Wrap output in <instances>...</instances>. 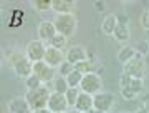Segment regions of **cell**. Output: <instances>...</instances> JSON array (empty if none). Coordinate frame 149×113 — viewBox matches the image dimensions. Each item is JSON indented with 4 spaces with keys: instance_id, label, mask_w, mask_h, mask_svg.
I'll return each mask as SVG.
<instances>
[{
    "instance_id": "16",
    "label": "cell",
    "mask_w": 149,
    "mask_h": 113,
    "mask_svg": "<svg viewBox=\"0 0 149 113\" xmlns=\"http://www.w3.org/2000/svg\"><path fill=\"white\" fill-rule=\"evenodd\" d=\"M118 27V18L114 13H109V15H106L104 18H103L101 22V32L106 35V37H111L113 33H114V30H116Z\"/></svg>"
},
{
    "instance_id": "29",
    "label": "cell",
    "mask_w": 149,
    "mask_h": 113,
    "mask_svg": "<svg viewBox=\"0 0 149 113\" xmlns=\"http://www.w3.org/2000/svg\"><path fill=\"white\" fill-rule=\"evenodd\" d=\"M141 25L143 28H146V32H149V8H146L141 13Z\"/></svg>"
},
{
    "instance_id": "21",
    "label": "cell",
    "mask_w": 149,
    "mask_h": 113,
    "mask_svg": "<svg viewBox=\"0 0 149 113\" xmlns=\"http://www.w3.org/2000/svg\"><path fill=\"white\" fill-rule=\"evenodd\" d=\"M134 55H136V50H134L133 47H123V48L118 52V60L124 65L126 62H129V60L133 58Z\"/></svg>"
},
{
    "instance_id": "24",
    "label": "cell",
    "mask_w": 149,
    "mask_h": 113,
    "mask_svg": "<svg viewBox=\"0 0 149 113\" xmlns=\"http://www.w3.org/2000/svg\"><path fill=\"white\" fill-rule=\"evenodd\" d=\"M80 90H78V86H71V88H68V92L65 93V97H66V100H68V105L70 107H74V103H76V100H78V97H80Z\"/></svg>"
},
{
    "instance_id": "20",
    "label": "cell",
    "mask_w": 149,
    "mask_h": 113,
    "mask_svg": "<svg viewBox=\"0 0 149 113\" xmlns=\"http://www.w3.org/2000/svg\"><path fill=\"white\" fill-rule=\"evenodd\" d=\"M53 88H55V92H58V93H66L68 92V81H66V77H61V75H56L55 77V80H53Z\"/></svg>"
},
{
    "instance_id": "9",
    "label": "cell",
    "mask_w": 149,
    "mask_h": 113,
    "mask_svg": "<svg viewBox=\"0 0 149 113\" xmlns=\"http://www.w3.org/2000/svg\"><path fill=\"white\" fill-rule=\"evenodd\" d=\"M113 103H114V95L108 92H100L95 95V102H93V107H95L96 112H103L106 113L111 110Z\"/></svg>"
},
{
    "instance_id": "22",
    "label": "cell",
    "mask_w": 149,
    "mask_h": 113,
    "mask_svg": "<svg viewBox=\"0 0 149 113\" xmlns=\"http://www.w3.org/2000/svg\"><path fill=\"white\" fill-rule=\"evenodd\" d=\"M66 45H68V37H65L61 33H56V35L50 40V47H53V48L63 50Z\"/></svg>"
},
{
    "instance_id": "15",
    "label": "cell",
    "mask_w": 149,
    "mask_h": 113,
    "mask_svg": "<svg viewBox=\"0 0 149 113\" xmlns=\"http://www.w3.org/2000/svg\"><path fill=\"white\" fill-rule=\"evenodd\" d=\"M30 105H28L25 97H15L8 102V112L10 113H30Z\"/></svg>"
},
{
    "instance_id": "3",
    "label": "cell",
    "mask_w": 149,
    "mask_h": 113,
    "mask_svg": "<svg viewBox=\"0 0 149 113\" xmlns=\"http://www.w3.org/2000/svg\"><path fill=\"white\" fill-rule=\"evenodd\" d=\"M55 28L56 32L65 35V37H71L74 32H76V27H78V18L74 13H63V15H56L55 17Z\"/></svg>"
},
{
    "instance_id": "13",
    "label": "cell",
    "mask_w": 149,
    "mask_h": 113,
    "mask_svg": "<svg viewBox=\"0 0 149 113\" xmlns=\"http://www.w3.org/2000/svg\"><path fill=\"white\" fill-rule=\"evenodd\" d=\"M37 33H38V40H42V42H50L58 32H56V28H55L53 22H40V23H38V28H37Z\"/></svg>"
},
{
    "instance_id": "8",
    "label": "cell",
    "mask_w": 149,
    "mask_h": 113,
    "mask_svg": "<svg viewBox=\"0 0 149 113\" xmlns=\"http://www.w3.org/2000/svg\"><path fill=\"white\" fill-rule=\"evenodd\" d=\"M45 53H47V47H45V43H43L42 40H32V42H28L25 55L32 60L33 63L42 62V60L45 58Z\"/></svg>"
},
{
    "instance_id": "31",
    "label": "cell",
    "mask_w": 149,
    "mask_h": 113,
    "mask_svg": "<svg viewBox=\"0 0 149 113\" xmlns=\"http://www.w3.org/2000/svg\"><path fill=\"white\" fill-rule=\"evenodd\" d=\"M95 8L98 12H104V8H106V2H103V0H98V2H95Z\"/></svg>"
},
{
    "instance_id": "33",
    "label": "cell",
    "mask_w": 149,
    "mask_h": 113,
    "mask_svg": "<svg viewBox=\"0 0 149 113\" xmlns=\"http://www.w3.org/2000/svg\"><path fill=\"white\" fill-rule=\"evenodd\" d=\"M136 113H149V110H146L144 107H141V108H138V110H136Z\"/></svg>"
},
{
    "instance_id": "32",
    "label": "cell",
    "mask_w": 149,
    "mask_h": 113,
    "mask_svg": "<svg viewBox=\"0 0 149 113\" xmlns=\"http://www.w3.org/2000/svg\"><path fill=\"white\" fill-rule=\"evenodd\" d=\"M32 113H53V112L48 110V108H43V110H35V112H32Z\"/></svg>"
},
{
    "instance_id": "6",
    "label": "cell",
    "mask_w": 149,
    "mask_h": 113,
    "mask_svg": "<svg viewBox=\"0 0 149 113\" xmlns=\"http://www.w3.org/2000/svg\"><path fill=\"white\" fill-rule=\"evenodd\" d=\"M80 88H81V92L90 93V95L95 97L96 93H100L101 88H103L101 77L98 75V73H86V75H83V80H81V83H80Z\"/></svg>"
},
{
    "instance_id": "4",
    "label": "cell",
    "mask_w": 149,
    "mask_h": 113,
    "mask_svg": "<svg viewBox=\"0 0 149 113\" xmlns=\"http://www.w3.org/2000/svg\"><path fill=\"white\" fill-rule=\"evenodd\" d=\"M12 67H13V72L18 78H25L27 80L28 77L33 75V62L28 58L27 55L23 53H15L10 58Z\"/></svg>"
},
{
    "instance_id": "1",
    "label": "cell",
    "mask_w": 149,
    "mask_h": 113,
    "mask_svg": "<svg viewBox=\"0 0 149 113\" xmlns=\"http://www.w3.org/2000/svg\"><path fill=\"white\" fill-rule=\"evenodd\" d=\"M119 86H121V95L126 100H133L143 92L144 88V80L143 78H131V77L123 73L119 78Z\"/></svg>"
},
{
    "instance_id": "5",
    "label": "cell",
    "mask_w": 149,
    "mask_h": 113,
    "mask_svg": "<svg viewBox=\"0 0 149 113\" xmlns=\"http://www.w3.org/2000/svg\"><path fill=\"white\" fill-rule=\"evenodd\" d=\"M144 70H146V60L139 53H136L129 62L123 65V73L131 78H144Z\"/></svg>"
},
{
    "instance_id": "17",
    "label": "cell",
    "mask_w": 149,
    "mask_h": 113,
    "mask_svg": "<svg viewBox=\"0 0 149 113\" xmlns=\"http://www.w3.org/2000/svg\"><path fill=\"white\" fill-rule=\"evenodd\" d=\"M73 0H53V10L56 12V15H63V13H73L74 8Z\"/></svg>"
},
{
    "instance_id": "27",
    "label": "cell",
    "mask_w": 149,
    "mask_h": 113,
    "mask_svg": "<svg viewBox=\"0 0 149 113\" xmlns=\"http://www.w3.org/2000/svg\"><path fill=\"white\" fill-rule=\"evenodd\" d=\"M73 70H74V65H71L70 62H63V63L58 67V73L61 77H68Z\"/></svg>"
},
{
    "instance_id": "7",
    "label": "cell",
    "mask_w": 149,
    "mask_h": 113,
    "mask_svg": "<svg viewBox=\"0 0 149 113\" xmlns=\"http://www.w3.org/2000/svg\"><path fill=\"white\" fill-rule=\"evenodd\" d=\"M33 75H37L42 80V83H50L56 77V68L50 67L45 60H42V62L33 63Z\"/></svg>"
},
{
    "instance_id": "30",
    "label": "cell",
    "mask_w": 149,
    "mask_h": 113,
    "mask_svg": "<svg viewBox=\"0 0 149 113\" xmlns=\"http://www.w3.org/2000/svg\"><path fill=\"white\" fill-rule=\"evenodd\" d=\"M116 18H118V25H124V27L129 25V17L126 13H118Z\"/></svg>"
},
{
    "instance_id": "14",
    "label": "cell",
    "mask_w": 149,
    "mask_h": 113,
    "mask_svg": "<svg viewBox=\"0 0 149 113\" xmlns=\"http://www.w3.org/2000/svg\"><path fill=\"white\" fill-rule=\"evenodd\" d=\"M85 60H88V53L81 45H73L66 52V62H70L71 65H76L80 62H85Z\"/></svg>"
},
{
    "instance_id": "2",
    "label": "cell",
    "mask_w": 149,
    "mask_h": 113,
    "mask_svg": "<svg viewBox=\"0 0 149 113\" xmlns=\"http://www.w3.org/2000/svg\"><path fill=\"white\" fill-rule=\"evenodd\" d=\"M50 95H52V93L48 92L47 86H40L37 90H28L25 98H27V102H28V105H30V108H32V112H35V110L48 108Z\"/></svg>"
},
{
    "instance_id": "26",
    "label": "cell",
    "mask_w": 149,
    "mask_h": 113,
    "mask_svg": "<svg viewBox=\"0 0 149 113\" xmlns=\"http://www.w3.org/2000/svg\"><path fill=\"white\" fill-rule=\"evenodd\" d=\"M25 83H27V88H28V90H37V88L43 86V85H42V80H40L37 75L28 77L27 80H25Z\"/></svg>"
},
{
    "instance_id": "11",
    "label": "cell",
    "mask_w": 149,
    "mask_h": 113,
    "mask_svg": "<svg viewBox=\"0 0 149 113\" xmlns=\"http://www.w3.org/2000/svg\"><path fill=\"white\" fill-rule=\"evenodd\" d=\"M93 102H95V97H93V95L81 92L78 100H76V103H74V110H78V112H81V113H93L95 112Z\"/></svg>"
},
{
    "instance_id": "12",
    "label": "cell",
    "mask_w": 149,
    "mask_h": 113,
    "mask_svg": "<svg viewBox=\"0 0 149 113\" xmlns=\"http://www.w3.org/2000/svg\"><path fill=\"white\" fill-rule=\"evenodd\" d=\"M43 60H45V62L50 65V67L56 68V67H60L63 62H66V55H65L61 50H58V48L48 47V48H47V53H45V58H43Z\"/></svg>"
},
{
    "instance_id": "28",
    "label": "cell",
    "mask_w": 149,
    "mask_h": 113,
    "mask_svg": "<svg viewBox=\"0 0 149 113\" xmlns=\"http://www.w3.org/2000/svg\"><path fill=\"white\" fill-rule=\"evenodd\" d=\"M136 53H139V55H143V57H146V55L149 53V43H148V40H143V42H139L138 43V47H136Z\"/></svg>"
},
{
    "instance_id": "25",
    "label": "cell",
    "mask_w": 149,
    "mask_h": 113,
    "mask_svg": "<svg viewBox=\"0 0 149 113\" xmlns=\"http://www.w3.org/2000/svg\"><path fill=\"white\" fill-rule=\"evenodd\" d=\"M33 8L37 12H47L50 8H53V0H35Z\"/></svg>"
},
{
    "instance_id": "10",
    "label": "cell",
    "mask_w": 149,
    "mask_h": 113,
    "mask_svg": "<svg viewBox=\"0 0 149 113\" xmlns=\"http://www.w3.org/2000/svg\"><path fill=\"white\" fill-rule=\"evenodd\" d=\"M68 100L65 97L63 93L53 92L50 95V100H48V110H52L53 113H61L68 110Z\"/></svg>"
},
{
    "instance_id": "36",
    "label": "cell",
    "mask_w": 149,
    "mask_h": 113,
    "mask_svg": "<svg viewBox=\"0 0 149 113\" xmlns=\"http://www.w3.org/2000/svg\"><path fill=\"white\" fill-rule=\"evenodd\" d=\"M148 43H149V38H148Z\"/></svg>"
},
{
    "instance_id": "18",
    "label": "cell",
    "mask_w": 149,
    "mask_h": 113,
    "mask_svg": "<svg viewBox=\"0 0 149 113\" xmlns=\"http://www.w3.org/2000/svg\"><path fill=\"white\" fill-rule=\"evenodd\" d=\"M114 40L119 43H126L131 38V32H129V27H124V25H118L114 33H113Z\"/></svg>"
},
{
    "instance_id": "37",
    "label": "cell",
    "mask_w": 149,
    "mask_h": 113,
    "mask_svg": "<svg viewBox=\"0 0 149 113\" xmlns=\"http://www.w3.org/2000/svg\"><path fill=\"white\" fill-rule=\"evenodd\" d=\"M61 113H65V112H61Z\"/></svg>"
},
{
    "instance_id": "35",
    "label": "cell",
    "mask_w": 149,
    "mask_h": 113,
    "mask_svg": "<svg viewBox=\"0 0 149 113\" xmlns=\"http://www.w3.org/2000/svg\"><path fill=\"white\" fill-rule=\"evenodd\" d=\"M93 113H103V112H96V110H95V112H93Z\"/></svg>"
},
{
    "instance_id": "34",
    "label": "cell",
    "mask_w": 149,
    "mask_h": 113,
    "mask_svg": "<svg viewBox=\"0 0 149 113\" xmlns=\"http://www.w3.org/2000/svg\"><path fill=\"white\" fill-rule=\"evenodd\" d=\"M68 113H81V112H78V110H70Z\"/></svg>"
},
{
    "instance_id": "23",
    "label": "cell",
    "mask_w": 149,
    "mask_h": 113,
    "mask_svg": "<svg viewBox=\"0 0 149 113\" xmlns=\"http://www.w3.org/2000/svg\"><path fill=\"white\" fill-rule=\"evenodd\" d=\"M81 80H83V73L78 72V70H73L68 77H66V81H68L70 88H71V86H80Z\"/></svg>"
},
{
    "instance_id": "19",
    "label": "cell",
    "mask_w": 149,
    "mask_h": 113,
    "mask_svg": "<svg viewBox=\"0 0 149 113\" xmlns=\"http://www.w3.org/2000/svg\"><path fill=\"white\" fill-rule=\"evenodd\" d=\"M74 70L81 72L83 75H86V73H96V63L91 62V60H85V62H80V63L74 65Z\"/></svg>"
}]
</instances>
